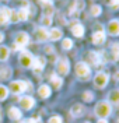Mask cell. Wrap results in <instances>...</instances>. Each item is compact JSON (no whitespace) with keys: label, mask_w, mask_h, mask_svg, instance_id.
Masks as SVG:
<instances>
[{"label":"cell","mask_w":119,"mask_h":123,"mask_svg":"<svg viewBox=\"0 0 119 123\" xmlns=\"http://www.w3.org/2000/svg\"><path fill=\"white\" fill-rule=\"evenodd\" d=\"M111 104L106 102V101H102V102H98L97 106H95V115L98 116L100 119H105L111 115Z\"/></svg>","instance_id":"1"},{"label":"cell","mask_w":119,"mask_h":123,"mask_svg":"<svg viewBox=\"0 0 119 123\" xmlns=\"http://www.w3.org/2000/svg\"><path fill=\"white\" fill-rule=\"evenodd\" d=\"M76 74H77L80 80H84V81L91 77V70H90V67H88V64L86 62H79L76 64Z\"/></svg>","instance_id":"2"},{"label":"cell","mask_w":119,"mask_h":123,"mask_svg":"<svg viewBox=\"0 0 119 123\" xmlns=\"http://www.w3.org/2000/svg\"><path fill=\"white\" fill-rule=\"evenodd\" d=\"M25 90H31V84H28L25 81H21V80L11 81V84H10V91L13 94H21Z\"/></svg>","instance_id":"3"},{"label":"cell","mask_w":119,"mask_h":123,"mask_svg":"<svg viewBox=\"0 0 119 123\" xmlns=\"http://www.w3.org/2000/svg\"><path fill=\"white\" fill-rule=\"evenodd\" d=\"M28 42H30L28 34H27V32H18L16 35V41H14V48H13V49L20 50V49H23L25 45H28Z\"/></svg>","instance_id":"4"},{"label":"cell","mask_w":119,"mask_h":123,"mask_svg":"<svg viewBox=\"0 0 119 123\" xmlns=\"http://www.w3.org/2000/svg\"><path fill=\"white\" fill-rule=\"evenodd\" d=\"M56 71H57V74H60V76H67L69 74V71H70V63L67 59H59L57 62V64H56Z\"/></svg>","instance_id":"5"},{"label":"cell","mask_w":119,"mask_h":123,"mask_svg":"<svg viewBox=\"0 0 119 123\" xmlns=\"http://www.w3.org/2000/svg\"><path fill=\"white\" fill-rule=\"evenodd\" d=\"M108 80H109L108 74L100 71V73H97V76L94 77V84H95L97 88H104L105 85L108 84Z\"/></svg>","instance_id":"6"},{"label":"cell","mask_w":119,"mask_h":123,"mask_svg":"<svg viewBox=\"0 0 119 123\" xmlns=\"http://www.w3.org/2000/svg\"><path fill=\"white\" fill-rule=\"evenodd\" d=\"M32 62H34V56L28 50H24L23 53L20 55V63H21L23 67H31Z\"/></svg>","instance_id":"7"},{"label":"cell","mask_w":119,"mask_h":123,"mask_svg":"<svg viewBox=\"0 0 119 123\" xmlns=\"http://www.w3.org/2000/svg\"><path fill=\"white\" fill-rule=\"evenodd\" d=\"M34 105H35V99L32 97H30V95H25V97L20 98V106L23 108V109H25V111L32 109Z\"/></svg>","instance_id":"8"},{"label":"cell","mask_w":119,"mask_h":123,"mask_svg":"<svg viewBox=\"0 0 119 123\" xmlns=\"http://www.w3.org/2000/svg\"><path fill=\"white\" fill-rule=\"evenodd\" d=\"M84 7H86L84 0H74V1L70 4V7H69V14L70 15L76 14V13L81 11V10H84Z\"/></svg>","instance_id":"9"},{"label":"cell","mask_w":119,"mask_h":123,"mask_svg":"<svg viewBox=\"0 0 119 123\" xmlns=\"http://www.w3.org/2000/svg\"><path fill=\"white\" fill-rule=\"evenodd\" d=\"M70 28H71V32L74 37L77 38H81L84 35V27L79 23V21H71L70 23Z\"/></svg>","instance_id":"10"},{"label":"cell","mask_w":119,"mask_h":123,"mask_svg":"<svg viewBox=\"0 0 119 123\" xmlns=\"http://www.w3.org/2000/svg\"><path fill=\"white\" fill-rule=\"evenodd\" d=\"M35 37H37V41L39 42H45L49 39V31L45 28V27H39L35 30Z\"/></svg>","instance_id":"11"},{"label":"cell","mask_w":119,"mask_h":123,"mask_svg":"<svg viewBox=\"0 0 119 123\" xmlns=\"http://www.w3.org/2000/svg\"><path fill=\"white\" fill-rule=\"evenodd\" d=\"M45 63H46V60L44 59V57H34V62H32V69H34V71L35 73H41L42 70H44V67H45Z\"/></svg>","instance_id":"12"},{"label":"cell","mask_w":119,"mask_h":123,"mask_svg":"<svg viewBox=\"0 0 119 123\" xmlns=\"http://www.w3.org/2000/svg\"><path fill=\"white\" fill-rule=\"evenodd\" d=\"M106 31H108V34L112 35V37L119 35V21L118 20H112V21H109L108 25H106Z\"/></svg>","instance_id":"13"},{"label":"cell","mask_w":119,"mask_h":123,"mask_svg":"<svg viewBox=\"0 0 119 123\" xmlns=\"http://www.w3.org/2000/svg\"><path fill=\"white\" fill-rule=\"evenodd\" d=\"M10 23V8L3 6L0 7V25H6Z\"/></svg>","instance_id":"14"},{"label":"cell","mask_w":119,"mask_h":123,"mask_svg":"<svg viewBox=\"0 0 119 123\" xmlns=\"http://www.w3.org/2000/svg\"><path fill=\"white\" fill-rule=\"evenodd\" d=\"M104 42H105V34L102 30L93 34V43L94 45H102Z\"/></svg>","instance_id":"15"},{"label":"cell","mask_w":119,"mask_h":123,"mask_svg":"<svg viewBox=\"0 0 119 123\" xmlns=\"http://www.w3.org/2000/svg\"><path fill=\"white\" fill-rule=\"evenodd\" d=\"M21 116H23V113H21V111H20L18 108L11 106L8 109V117H10V119H13V120H20Z\"/></svg>","instance_id":"16"},{"label":"cell","mask_w":119,"mask_h":123,"mask_svg":"<svg viewBox=\"0 0 119 123\" xmlns=\"http://www.w3.org/2000/svg\"><path fill=\"white\" fill-rule=\"evenodd\" d=\"M83 112H84V106H83L81 104H74V105L71 106V109H70V113L74 116V117L81 116L83 115Z\"/></svg>","instance_id":"17"},{"label":"cell","mask_w":119,"mask_h":123,"mask_svg":"<svg viewBox=\"0 0 119 123\" xmlns=\"http://www.w3.org/2000/svg\"><path fill=\"white\" fill-rule=\"evenodd\" d=\"M42 7H44V15L52 17L53 11H55V7H53V4H52V1H50V0L46 1V3H44V4H42Z\"/></svg>","instance_id":"18"},{"label":"cell","mask_w":119,"mask_h":123,"mask_svg":"<svg viewBox=\"0 0 119 123\" xmlns=\"http://www.w3.org/2000/svg\"><path fill=\"white\" fill-rule=\"evenodd\" d=\"M62 30L60 28H52V30L49 31V39L50 41H59V39L62 38Z\"/></svg>","instance_id":"19"},{"label":"cell","mask_w":119,"mask_h":123,"mask_svg":"<svg viewBox=\"0 0 119 123\" xmlns=\"http://www.w3.org/2000/svg\"><path fill=\"white\" fill-rule=\"evenodd\" d=\"M38 94H39V97L41 98H48V97H50V87L46 84H44V85H41L39 87V90H38Z\"/></svg>","instance_id":"20"},{"label":"cell","mask_w":119,"mask_h":123,"mask_svg":"<svg viewBox=\"0 0 119 123\" xmlns=\"http://www.w3.org/2000/svg\"><path fill=\"white\" fill-rule=\"evenodd\" d=\"M50 83H52V85L55 87L56 90H59V88L62 87V84H63L62 78L59 76H56V74H52V76H50Z\"/></svg>","instance_id":"21"},{"label":"cell","mask_w":119,"mask_h":123,"mask_svg":"<svg viewBox=\"0 0 119 123\" xmlns=\"http://www.w3.org/2000/svg\"><path fill=\"white\" fill-rule=\"evenodd\" d=\"M17 14H18V20H20V21H27L30 13H28V8L23 7V8H20V10L17 11Z\"/></svg>","instance_id":"22"},{"label":"cell","mask_w":119,"mask_h":123,"mask_svg":"<svg viewBox=\"0 0 119 123\" xmlns=\"http://www.w3.org/2000/svg\"><path fill=\"white\" fill-rule=\"evenodd\" d=\"M8 55H10V49L7 46H0V62L7 60Z\"/></svg>","instance_id":"23"},{"label":"cell","mask_w":119,"mask_h":123,"mask_svg":"<svg viewBox=\"0 0 119 123\" xmlns=\"http://www.w3.org/2000/svg\"><path fill=\"white\" fill-rule=\"evenodd\" d=\"M109 101L115 105H119V90H115L109 94Z\"/></svg>","instance_id":"24"},{"label":"cell","mask_w":119,"mask_h":123,"mask_svg":"<svg viewBox=\"0 0 119 123\" xmlns=\"http://www.w3.org/2000/svg\"><path fill=\"white\" fill-rule=\"evenodd\" d=\"M111 52L113 59H119V42H116V43H113L111 46Z\"/></svg>","instance_id":"25"},{"label":"cell","mask_w":119,"mask_h":123,"mask_svg":"<svg viewBox=\"0 0 119 123\" xmlns=\"http://www.w3.org/2000/svg\"><path fill=\"white\" fill-rule=\"evenodd\" d=\"M101 13H102L101 6H98V4H93V6H91V14L94 15V17H98Z\"/></svg>","instance_id":"26"},{"label":"cell","mask_w":119,"mask_h":123,"mask_svg":"<svg viewBox=\"0 0 119 123\" xmlns=\"http://www.w3.org/2000/svg\"><path fill=\"white\" fill-rule=\"evenodd\" d=\"M8 97V88L4 85H0V101H4Z\"/></svg>","instance_id":"27"},{"label":"cell","mask_w":119,"mask_h":123,"mask_svg":"<svg viewBox=\"0 0 119 123\" xmlns=\"http://www.w3.org/2000/svg\"><path fill=\"white\" fill-rule=\"evenodd\" d=\"M62 48H63V49H66V50L71 49V48H73V41H71V39H69V38L63 39V41H62Z\"/></svg>","instance_id":"28"},{"label":"cell","mask_w":119,"mask_h":123,"mask_svg":"<svg viewBox=\"0 0 119 123\" xmlns=\"http://www.w3.org/2000/svg\"><path fill=\"white\" fill-rule=\"evenodd\" d=\"M10 76H11V70L10 69H0V80L8 78Z\"/></svg>","instance_id":"29"},{"label":"cell","mask_w":119,"mask_h":123,"mask_svg":"<svg viewBox=\"0 0 119 123\" xmlns=\"http://www.w3.org/2000/svg\"><path fill=\"white\" fill-rule=\"evenodd\" d=\"M18 14L17 10H10V23H18Z\"/></svg>","instance_id":"30"},{"label":"cell","mask_w":119,"mask_h":123,"mask_svg":"<svg viewBox=\"0 0 119 123\" xmlns=\"http://www.w3.org/2000/svg\"><path fill=\"white\" fill-rule=\"evenodd\" d=\"M105 3H106L109 7H112L113 10L119 8V0H105Z\"/></svg>","instance_id":"31"},{"label":"cell","mask_w":119,"mask_h":123,"mask_svg":"<svg viewBox=\"0 0 119 123\" xmlns=\"http://www.w3.org/2000/svg\"><path fill=\"white\" fill-rule=\"evenodd\" d=\"M83 99L86 101V102H91V101L94 99V95H93V92L91 91H86L83 94Z\"/></svg>","instance_id":"32"},{"label":"cell","mask_w":119,"mask_h":123,"mask_svg":"<svg viewBox=\"0 0 119 123\" xmlns=\"http://www.w3.org/2000/svg\"><path fill=\"white\" fill-rule=\"evenodd\" d=\"M41 24H42L44 27H48V25H50V24H52V17L44 15V17H42V20H41Z\"/></svg>","instance_id":"33"},{"label":"cell","mask_w":119,"mask_h":123,"mask_svg":"<svg viewBox=\"0 0 119 123\" xmlns=\"http://www.w3.org/2000/svg\"><path fill=\"white\" fill-rule=\"evenodd\" d=\"M48 123H62V117L57 116V115H55V116H52V117L48 120Z\"/></svg>","instance_id":"34"},{"label":"cell","mask_w":119,"mask_h":123,"mask_svg":"<svg viewBox=\"0 0 119 123\" xmlns=\"http://www.w3.org/2000/svg\"><path fill=\"white\" fill-rule=\"evenodd\" d=\"M45 52H46V53H52V52H53V46H46Z\"/></svg>","instance_id":"35"},{"label":"cell","mask_w":119,"mask_h":123,"mask_svg":"<svg viewBox=\"0 0 119 123\" xmlns=\"http://www.w3.org/2000/svg\"><path fill=\"white\" fill-rule=\"evenodd\" d=\"M97 123H108V122H106V119H100Z\"/></svg>","instance_id":"36"},{"label":"cell","mask_w":119,"mask_h":123,"mask_svg":"<svg viewBox=\"0 0 119 123\" xmlns=\"http://www.w3.org/2000/svg\"><path fill=\"white\" fill-rule=\"evenodd\" d=\"M3 39H4V37H3V32H0V42H3Z\"/></svg>","instance_id":"37"},{"label":"cell","mask_w":119,"mask_h":123,"mask_svg":"<svg viewBox=\"0 0 119 123\" xmlns=\"http://www.w3.org/2000/svg\"><path fill=\"white\" fill-rule=\"evenodd\" d=\"M115 80H119V71L118 73H115Z\"/></svg>","instance_id":"38"},{"label":"cell","mask_w":119,"mask_h":123,"mask_svg":"<svg viewBox=\"0 0 119 123\" xmlns=\"http://www.w3.org/2000/svg\"><path fill=\"white\" fill-rule=\"evenodd\" d=\"M38 1H39V3H42V4H44V3H46V1H49V0H38Z\"/></svg>","instance_id":"39"},{"label":"cell","mask_w":119,"mask_h":123,"mask_svg":"<svg viewBox=\"0 0 119 123\" xmlns=\"http://www.w3.org/2000/svg\"><path fill=\"white\" fill-rule=\"evenodd\" d=\"M86 123H90V122H86Z\"/></svg>","instance_id":"40"},{"label":"cell","mask_w":119,"mask_h":123,"mask_svg":"<svg viewBox=\"0 0 119 123\" xmlns=\"http://www.w3.org/2000/svg\"><path fill=\"white\" fill-rule=\"evenodd\" d=\"M21 123H24V122H21Z\"/></svg>","instance_id":"41"},{"label":"cell","mask_w":119,"mask_h":123,"mask_svg":"<svg viewBox=\"0 0 119 123\" xmlns=\"http://www.w3.org/2000/svg\"><path fill=\"white\" fill-rule=\"evenodd\" d=\"M118 62H119V59H118Z\"/></svg>","instance_id":"42"}]
</instances>
